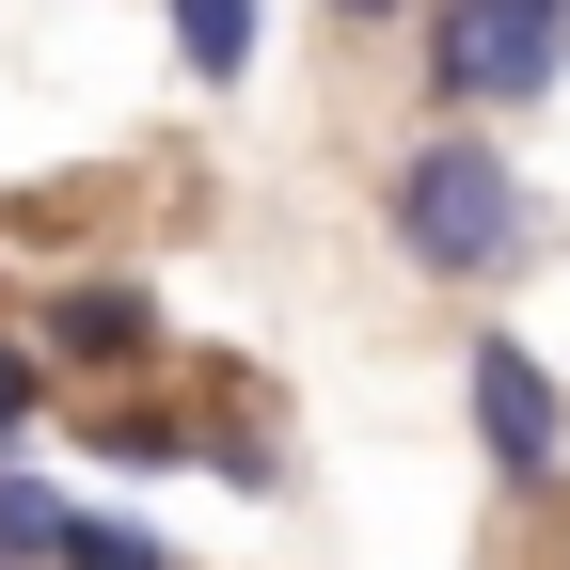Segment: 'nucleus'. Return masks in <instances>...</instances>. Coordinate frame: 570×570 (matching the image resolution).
Listing matches in <instances>:
<instances>
[{"label": "nucleus", "instance_id": "obj_1", "mask_svg": "<svg viewBox=\"0 0 570 570\" xmlns=\"http://www.w3.org/2000/svg\"><path fill=\"white\" fill-rule=\"evenodd\" d=\"M381 223H396V254H412L428 285H508L523 238H539V206H523V159H508V142H491L475 111H444V127L381 175Z\"/></svg>", "mask_w": 570, "mask_h": 570}, {"label": "nucleus", "instance_id": "obj_2", "mask_svg": "<svg viewBox=\"0 0 570 570\" xmlns=\"http://www.w3.org/2000/svg\"><path fill=\"white\" fill-rule=\"evenodd\" d=\"M570 80V0H428V111H539Z\"/></svg>", "mask_w": 570, "mask_h": 570}, {"label": "nucleus", "instance_id": "obj_3", "mask_svg": "<svg viewBox=\"0 0 570 570\" xmlns=\"http://www.w3.org/2000/svg\"><path fill=\"white\" fill-rule=\"evenodd\" d=\"M460 412H475L491 491H554V460H570V396H554V365H539L523 333H475V348H460Z\"/></svg>", "mask_w": 570, "mask_h": 570}, {"label": "nucleus", "instance_id": "obj_4", "mask_svg": "<svg viewBox=\"0 0 570 570\" xmlns=\"http://www.w3.org/2000/svg\"><path fill=\"white\" fill-rule=\"evenodd\" d=\"M32 365L48 381H159V285H127V269H80V285H48L32 302Z\"/></svg>", "mask_w": 570, "mask_h": 570}, {"label": "nucleus", "instance_id": "obj_5", "mask_svg": "<svg viewBox=\"0 0 570 570\" xmlns=\"http://www.w3.org/2000/svg\"><path fill=\"white\" fill-rule=\"evenodd\" d=\"M159 17H175V80L190 96H238L254 48H269V0H159Z\"/></svg>", "mask_w": 570, "mask_h": 570}, {"label": "nucleus", "instance_id": "obj_6", "mask_svg": "<svg viewBox=\"0 0 570 570\" xmlns=\"http://www.w3.org/2000/svg\"><path fill=\"white\" fill-rule=\"evenodd\" d=\"M48 570H175V539H159V523H127V508H80V491H63Z\"/></svg>", "mask_w": 570, "mask_h": 570}, {"label": "nucleus", "instance_id": "obj_7", "mask_svg": "<svg viewBox=\"0 0 570 570\" xmlns=\"http://www.w3.org/2000/svg\"><path fill=\"white\" fill-rule=\"evenodd\" d=\"M48 539H63V475H32L0 444V570H48Z\"/></svg>", "mask_w": 570, "mask_h": 570}, {"label": "nucleus", "instance_id": "obj_8", "mask_svg": "<svg viewBox=\"0 0 570 570\" xmlns=\"http://www.w3.org/2000/svg\"><path fill=\"white\" fill-rule=\"evenodd\" d=\"M32 412H48V365H32V333H0V444H32Z\"/></svg>", "mask_w": 570, "mask_h": 570}, {"label": "nucleus", "instance_id": "obj_9", "mask_svg": "<svg viewBox=\"0 0 570 570\" xmlns=\"http://www.w3.org/2000/svg\"><path fill=\"white\" fill-rule=\"evenodd\" d=\"M317 17H348V32H396V17H412V0H317Z\"/></svg>", "mask_w": 570, "mask_h": 570}]
</instances>
